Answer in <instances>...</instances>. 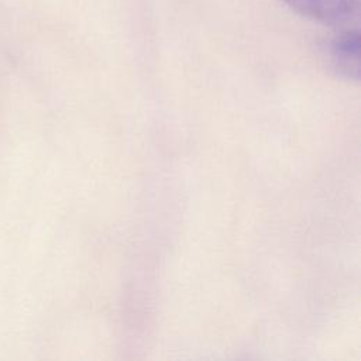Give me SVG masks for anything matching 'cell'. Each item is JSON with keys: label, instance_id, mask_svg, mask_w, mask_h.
<instances>
[{"label": "cell", "instance_id": "1", "mask_svg": "<svg viewBox=\"0 0 361 361\" xmlns=\"http://www.w3.org/2000/svg\"><path fill=\"white\" fill-rule=\"evenodd\" d=\"M298 14L329 25H348L360 17L358 0H282Z\"/></svg>", "mask_w": 361, "mask_h": 361}, {"label": "cell", "instance_id": "2", "mask_svg": "<svg viewBox=\"0 0 361 361\" xmlns=\"http://www.w3.org/2000/svg\"><path fill=\"white\" fill-rule=\"evenodd\" d=\"M331 56L338 71L358 78L360 72V34L357 30L341 32L331 44Z\"/></svg>", "mask_w": 361, "mask_h": 361}]
</instances>
